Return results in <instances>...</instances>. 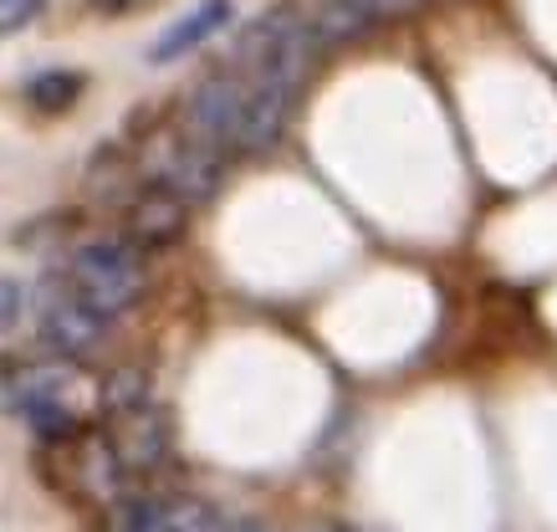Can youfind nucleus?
I'll list each match as a JSON object with an SVG mask.
<instances>
[{
    "mask_svg": "<svg viewBox=\"0 0 557 532\" xmlns=\"http://www.w3.org/2000/svg\"><path fill=\"white\" fill-rule=\"evenodd\" d=\"M322 41L312 36V21H307V5L287 0V5H271L236 36V52H231V72L246 77L256 87H276L297 98L307 83V72L318 67Z\"/></svg>",
    "mask_w": 557,
    "mask_h": 532,
    "instance_id": "1",
    "label": "nucleus"
},
{
    "mask_svg": "<svg viewBox=\"0 0 557 532\" xmlns=\"http://www.w3.org/2000/svg\"><path fill=\"white\" fill-rule=\"evenodd\" d=\"M62 282H67L72 293L83 297L98 318L113 323L119 312H128L138 297H144V287H149V267H144V251L128 246L123 236L119 240H87V246L72 251Z\"/></svg>",
    "mask_w": 557,
    "mask_h": 532,
    "instance_id": "2",
    "label": "nucleus"
},
{
    "mask_svg": "<svg viewBox=\"0 0 557 532\" xmlns=\"http://www.w3.org/2000/svg\"><path fill=\"white\" fill-rule=\"evenodd\" d=\"M240 108H246V83H240L231 67H220V72H210V77L195 83V92L185 98L174 128H180L189 144H200V149L225 159V154H236Z\"/></svg>",
    "mask_w": 557,
    "mask_h": 532,
    "instance_id": "3",
    "label": "nucleus"
},
{
    "mask_svg": "<svg viewBox=\"0 0 557 532\" xmlns=\"http://www.w3.org/2000/svg\"><path fill=\"white\" fill-rule=\"evenodd\" d=\"M102 338H108V318H98V312L87 308L83 297L57 276L47 293H41V344H47L57 359L72 363V359H87Z\"/></svg>",
    "mask_w": 557,
    "mask_h": 532,
    "instance_id": "4",
    "label": "nucleus"
},
{
    "mask_svg": "<svg viewBox=\"0 0 557 532\" xmlns=\"http://www.w3.org/2000/svg\"><path fill=\"white\" fill-rule=\"evenodd\" d=\"M220 174H225V159L210 154V149H200V144H189L180 128H174L170 138H164V149L153 154L149 164V185L170 189L174 200H185V206H195V200H210L220 189Z\"/></svg>",
    "mask_w": 557,
    "mask_h": 532,
    "instance_id": "5",
    "label": "nucleus"
},
{
    "mask_svg": "<svg viewBox=\"0 0 557 532\" xmlns=\"http://www.w3.org/2000/svg\"><path fill=\"white\" fill-rule=\"evenodd\" d=\"M102 441H108L123 477H144V471H153V466L170 456V415L149 399V405H138L128 415H113Z\"/></svg>",
    "mask_w": 557,
    "mask_h": 532,
    "instance_id": "6",
    "label": "nucleus"
},
{
    "mask_svg": "<svg viewBox=\"0 0 557 532\" xmlns=\"http://www.w3.org/2000/svg\"><path fill=\"white\" fill-rule=\"evenodd\" d=\"M185 221H189L185 200H174L170 189L144 180V189L123 206V240L138 246V251H153V246H170V240L185 236Z\"/></svg>",
    "mask_w": 557,
    "mask_h": 532,
    "instance_id": "7",
    "label": "nucleus"
},
{
    "mask_svg": "<svg viewBox=\"0 0 557 532\" xmlns=\"http://www.w3.org/2000/svg\"><path fill=\"white\" fill-rule=\"evenodd\" d=\"M72 384H77V369L67 359H57V354L51 359H26L0 379V405L26 415L36 405H47V399H67Z\"/></svg>",
    "mask_w": 557,
    "mask_h": 532,
    "instance_id": "8",
    "label": "nucleus"
},
{
    "mask_svg": "<svg viewBox=\"0 0 557 532\" xmlns=\"http://www.w3.org/2000/svg\"><path fill=\"white\" fill-rule=\"evenodd\" d=\"M231 0H205V5H195L185 21H174L170 32L159 36L149 47V62H174V57H185V52H195V47H205L215 32H225L231 26Z\"/></svg>",
    "mask_w": 557,
    "mask_h": 532,
    "instance_id": "9",
    "label": "nucleus"
},
{
    "mask_svg": "<svg viewBox=\"0 0 557 532\" xmlns=\"http://www.w3.org/2000/svg\"><path fill=\"white\" fill-rule=\"evenodd\" d=\"M87 92V77L72 67H47L36 72L32 83H26V103L36 108V113H67V108H77V98Z\"/></svg>",
    "mask_w": 557,
    "mask_h": 532,
    "instance_id": "10",
    "label": "nucleus"
},
{
    "mask_svg": "<svg viewBox=\"0 0 557 532\" xmlns=\"http://www.w3.org/2000/svg\"><path fill=\"white\" fill-rule=\"evenodd\" d=\"M138 405H149V374L138 369V363H119L113 374L98 384V410L102 420H113V415H128Z\"/></svg>",
    "mask_w": 557,
    "mask_h": 532,
    "instance_id": "11",
    "label": "nucleus"
},
{
    "mask_svg": "<svg viewBox=\"0 0 557 532\" xmlns=\"http://www.w3.org/2000/svg\"><path fill=\"white\" fill-rule=\"evenodd\" d=\"M159 532H225V517L205 497H159Z\"/></svg>",
    "mask_w": 557,
    "mask_h": 532,
    "instance_id": "12",
    "label": "nucleus"
},
{
    "mask_svg": "<svg viewBox=\"0 0 557 532\" xmlns=\"http://www.w3.org/2000/svg\"><path fill=\"white\" fill-rule=\"evenodd\" d=\"M102 522L108 532H159V497H113Z\"/></svg>",
    "mask_w": 557,
    "mask_h": 532,
    "instance_id": "13",
    "label": "nucleus"
},
{
    "mask_svg": "<svg viewBox=\"0 0 557 532\" xmlns=\"http://www.w3.org/2000/svg\"><path fill=\"white\" fill-rule=\"evenodd\" d=\"M41 11H47V0H0V36L21 32V26H32Z\"/></svg>",
    "mask_w": 557,
    "mask_h": 532,
    "instance_id": "14",
    "label": "nucleus"
},
{
    "mask_svg": "<svg viewBox=\"0 0 557 532\" xmlns=\"http://www.w3.org/2000/svg\"><path fill=\"white\" fill-rule=\"evenodd\" d=\"M21 302H26V293H21V282H11V276H0V333H11V327L21 323Z\"/></svg>",
    "mask_w": 557,
    "mask_h": 532,
    "instance_id": "15",
    "label": "nucleus"
},
{
    "mask_svg": "<svg viewBox=\"0 0 557 532\" xmlns=\"http://www.w3.org/2000/svg\"><path fill=\"white\" fill-rule=\"evenodd\" d=\"M358 11H363V21H388V16H405V11H414L420 0H354Z\"/></svg>",
    "mask_w": 557,
    "mask_h": 532,
    "instance_id": "16",
    "label": "nucleus"
},
{
    "mask_svg": "<svg viewBox=\"0 0 557 532\" xmlns=\"http://www.w3.org/2000/svg\"><path fill=\"white\" fill-rule=\"evenodd\" d=\"M92 11H102V16H128V11H144V5H153V0H87Z\"/></svg>",
    "mask_w": 557,
    "mask_h": 532,
    "instance_id": "17",
    "label": "nucleus"
},
{
    "mask_svg": "<svg viewBox=\"0 0 557 532\" xmlns=\"http://www.w3.org/2000/svg\"><path fill=\"white\" fill-rule=\"evenodd\" d=\"M225 532H271V528H261V522H251V517H240V522H225Z\"/></svg>",
    "mask_w": 557,
    "mask_h": 532,
    "instance_id": "18",
    "label": "nucleus"
}]
</instances>
